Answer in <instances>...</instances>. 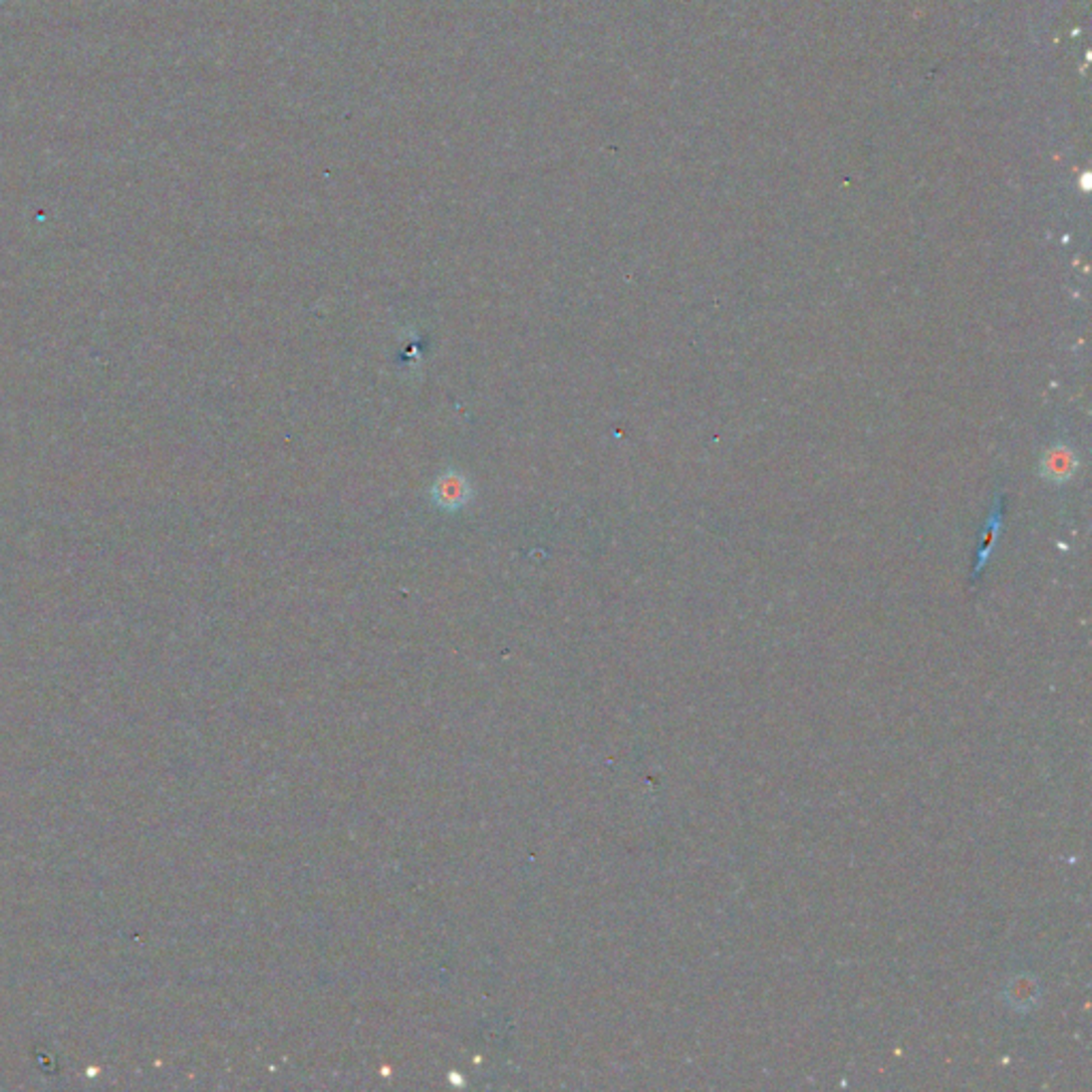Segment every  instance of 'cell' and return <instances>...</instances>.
Returning <instances> with one entry per match:
<instances>
[{
  "label": "cell",
  "instance_id": "cell-1",
  "mask_svg": "<svg viewBox=\"0 0 1092 1092\" xmlns=\"http://www.w3.org/2000/svg\"><path fill=\"white\" fill-rule=\"evenodd\" d=\"M439 493H442V502L450 504V502H461L463 499V493H465V484L463 482H457V478L454 476H446L444 480H439L437 484Z\"/></svg>",
  "mask_w": 1092,
  "mask_h": 1092
}]
</instances>
